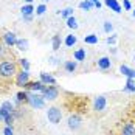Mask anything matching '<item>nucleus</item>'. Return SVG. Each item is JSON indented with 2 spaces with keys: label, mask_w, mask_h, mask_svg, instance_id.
Wrapping results in <instances>:
<instances>
[{
  "label": "nucleus",
  "mask_w": 135,
  "mask_h": 135,
  "mask_svg": "<svg viewBox=\"0 0 135 135\" xmlns=\"http://www.w3.org/2000/svg\"><path fill=\"white\" fill-rule=\"evenodd\" d=\"M16 75V64L9 61H3L0 62V76L3 78H11Z\"/></svg>",
  "instance_id": "1"
},
{
  "label": "nucleus",
  "mask_w": 135,
  "mask_h": 135,
  "mask_svg": "<svg viewBox=\"0 0 135 135\" xmlns=\"http://www.w3.org/2000/svg\"><path fill=\"white\" fill-rule=\"evenodd\" d=\"M47 117H48V120L53 123V124H57V123L61 121V118H62L61 109H57V107H50L48 110H47Z\"/></svg>",
  "instance_id": "2"
},
{
  "label": "nucleus",
  "mask_w": 135,
  "mask_h": 135,
  "mask_svg": "<svg viewBox=\"0 0 135 135\" xmlns=\"http://www.w3.org/2000/svg\"><path fill=\"white\" fill-rule=\"evenodd\" d=\"M28 103H30L33 107H36V109H42L44 107V98H42L41 95H37V93L28 95Z\"/></svg>",
  "instance_id": "3"
},
{
  "label": "nucleus",
  "mask_w": 135,
  "mask_h": 135,
  "mask_svg": "<svg viewBox=\"0 0 135 135\" xmlns=\"http://www.w3.org/2000/svg\"><path fill=\"white\" fill-rule=\"evenodd\" d=\"M42 98L44 99H50V101H53L57 98V89L53 87V85H45V89H44V92H42Z\"/></svg>",
  "instance_id": "4"
},
{
  "label": "nucleus",
  "mask_w": 135,
  "mask_h": 135,
  "mask_svg": "<svg viewBox=\"0 0 135 135\" xmlns=\"http://www.w3.org/2000/svg\"><path fill=\"white\" fill-rule=\"evenodd\" d=\"M13 104L11 103H3L0 107V120H5L8 115H13Z\"/></svg>",
  "instance_id": "5"
},
{
  "label": "nucleus",
  "mask_w": 135,
  "mask_h": 135,
  "mask_svg": "<svg viewBox=\"0 0 135 135\" xmlns=\"http://www.w3.org/2000/svg\"><path fill=\"white\" fill-rule=\"evenodd\" d=\"M28 81H30V73H28L27 70H22V71L17 75V79H16L17 85H20V87H27Z\"/></svg>",
  "instance_id": "6"
},
{
  "label": "nucleus",
  "mask_w": 135,
  "mask_h": 135,
  "mask_svg": "<svg viewBox=\"0 0 135 135\" xmlns=\"http://www.w3.org/2000/svg\"><path fill=\"white\" fill-rule=\"evenodd\" d=\"M79 126H81V118H79L78 115H70V117H68V127H70V129L76 131Z\"/></svg>",
  "instance_id": "7"
},
{
  "label": "nucleus",
  "mask_w": 135,
  "mask_h": 135,
  "mask_svg": "<svg viewBox=\"0 0 135 135\" xmlns=\"http://www.w3.org/2000/svg\"><path fill=\"white\" fill-rule=\"evenodd\" d=\"M28 89H31L33 92H44V89H45V85L42 84L41 81H36V82H28L27 84Z\"/></svg>",
  "instance_id": "8"
},
{
  "label": "nucleus",
  "mask_w": 135,
  "mask_h": 135,
  "mask_svg": "<svg viewBox=\"0 0 135 135\" xmlns=\"http://www.w3.org/2000/svg\"><path fill=\"white\" fill-rule=\"evenodd\" d=\"M93 107H95V110H104V107H106V98L104 96H98L93 103Z\"/></svg>",
  "instance_id": "9"
},
{
  "label": "nucleus",
  "mask_w": 135,
  "mask_h": 135,
  "mask_svg": "<svg viewBox=\"0 0 135 135\" xmlns=\"http://www.w3.org/2000/svg\"><path fill=\"white\" fill-rule=\"evenodd\" d=\"M41 82L42 84H50V85H54L56 84V79H54L51 75H47V73H41Z\"/></svg>",
  "instance_id": "10"
},
{
  "label": "nucleus",
  "mask_w": 135,
  "mask_h": 135,
  "mask_svg": "<svg viewBox=\"0 0 135 135\" xmlns=\"http://www.w3.org/2000/svg\"><path fill=\"white\" fill-rule=\"evenodd\" d=\"M120 71H121L124 76H127L129 79H135V70H132V68L126 67V65H121L120 67Z\"/></svg>",
  "instance_id": "11"
},
{
  "label": "nucleus",
  "mask_w": 135,
  "mask_h": 135,
  "mask_svg": "<svg viewBox=\"0 0 135 135\" xmlns=\"http://www.w3.org/2000/svg\"><path fill=\"white\" fill-rule=\"evenodd\" d=\"M110 65H112V62H110V59L109 57H101V59H98V67L101 68V70H107V68H110Z\"/></svg>",
  "instance_id": "12"
},
{
  "label": "nucleus",
  "mask_w": 135,
  "mask_h": 135,
  "mask_svg": "<svg viewBox=\"0 0 135 135\" xmlns=\"http://www.w3.org/2000/svg\"><path fill=\"white\" fill-rule=\"evenodd\" d=\"M123 135H135V124L134 123H126L123 127Z\"/></svg>",
  "instance_id": "13"
},
{
  "label": "nucleus",
  "mask_w": 135,
  "mask_h": 135,
  "mask_svg": "<svg viewBox=\"0 0 135 135\" xmlns=\"http://www.w3.org/2000/svg\"><path fill=\"white\" fill-rule=\"evenodd\" d=\"M3 39H5V42H6L8 45H16V44H17V37H16L14 33H6V34L3 36Z\"/></svg>",
  "instance_id": "14"
},
{
  "label": "nucleus",
  "mask_w": 135,
  "mask_h": 135,
  "mask_svg": "<svg viewBox=\"0 0 135 135\" xmlns=\"http://www.w3.org/2000/svg\"><path fill=\"white\" fill-rule=\"evenodd\" d=\"M106 5L109 8H112L115 13H121V6H120V3L117 0H106Z\"/></svg>",
  "instance_id": "15"
},
{
  "label": "nucleus",
  "mask_w": 135,
  "mask_h": 135,
  "mask_svg": "<svg viewBox=\"0 0 135 135\" xmlns=\"http://www.w3.org/2000/svg\"><path fill=\"white\" fill-rule=\"evenodd\" d=\"M84 42H85V44H90V45H95V44H98V36L89 34V36L84 37Z\"/></svg>",
  "instance_id": "16"
},
{
  "label": "nucleus",
  "mask_w": 135,
  "mask_h": 135,
  "mask_svg": "<svg viewBox=\"0 0 135 135\" xmlns=\"http://www.w3.org/2000/svg\"><path fill=\"white\" fill-rule=\"evenodd\" d=\"M124 90H126V92H135V81L134 79H127Z\"/></svg>",
  "instance_id": "17"
},
{
  "label": "nucleus",
  "mask_w": 135,
  "mask_h": 135,
  "mask_svg": "<svg viewBox=\"0 0 135 135\" xmlns=\"http://www.w3.org/2000/svg\"><path fill=\"white\" fill-rule=\"evenodd\" d=\"M73 56H75V59H76V61H84V59H85V50H78V51H75V54H73Z\"/></svg>",
  "instance_id": "18"
},
{
  "label": "nucleus",
  "mask_w": 135,
  "mask_h": 135,
  "mask_svg": "<svg viewBox=\"0 0 135 135\" xmlns=\"http://www.w3.org/2000/svg\"><path fill=\"white\" fill-rule=\"evenodd\" d=\"M33 11H34V8H33L31 5H25V6L22 8V14H23L25 17H27V16H31V13H33Z\"/></svg>",
  "instance_id": "19"
},
{
  "label": "nucleus",
  "mask_w": 135,
  "mask_h": 135,
  "mask_svg": "<svg viewBox=\"0 0 135 135\" xmlns=\"http://www.w3.org/2000/svg\"><path fill=\"white\" fill-rule=\"evenodd\" d=\"M65 70H67L68 73H73L76 70V62H71V61L65 62Z\"/></svg>",
  "instance_id": "20"
},
{
  "label": "nucleus",
  "mask_w": 135,
  "mask_h": 135,
  "mask_svg": "<svg viewBox=\"0 0 135 135\" xmlns=\"http://www.w3.org/2000/svg\"><path fill=\"white\" fill-rule=\"evenodd\" d=\"M67 25L70 28H73V30H75V28H78V22H76V19L71 16V17H68V19H67Z\"/></svg>",
  "instance_id": "21"
},
{
  "label": "nucleus",
  "mask_w": 135,
  "mask_h": 135,
  "mask_svg": "<svg viewBox=\"0 0 135 135\" xmlns=\"http://www.w3.org/2000/svg\"><path fill=\"white\" fill-rule=\"evenodd\" d=\"M75 44H76V37H75V36H71V34L67 36V39H65V45H67V47H73Z\"/></svg>",
  "instance_id": "22"
},
{
  "label": "nucleus",
  "mask_w": 135,
  "mask_h": 135,
  "mask_svg": "<svg viewBox=\"0 0 135 135\" xmlns=\"http://www.w3.org/2000/svg\"><path fill=\"white\" fill-rule=\"evenodd\" d=\"M92 6H95L92 2H89V0H85V2H81L79 3V8H82V9H90Z\"/></svg>",
  "instance_id": "23"
},
{
  "label": "nucleus",
  "mask_w": 135,
  "mask_h": 135,
  "mask_svg": "<svg viewBox=\"0 0 135 135\" xmlns=\"http://www.w3.org/2000/svg\"><path fill=\"white\" fill-rule=\"evenodd\" d=\"M16 45L19 47V50H27L28 42L27 41H17V44H16Z\"/></svg>",
  "instance_id": "24"
},
{
  "label": "nucleus",
  "mask_w": 135,
  "mask_h": 135,
  "mask_svg": "<svg viewBox=\"0 0 135 135\" xmlns=\"http://www.w3.org/2000/svg\"><path fill=\"white\" fill-rule=\"evenodd\" d=\"M59 45H61V39H59V36H54L53 37V48L54 50H57Z\"/></svg>",
  "instance_id": "25"
},
{
  "label": "nucleus",
  "mask_w": 135,
  "mask_h": 135,
  "mask_svg": "<svg viewBox=\"0 0 135 135\" xmlns=\"http://www.w3.org/2000/svg\"><path fill=\"white\" fill-rule=\"evenodd\" d=\"M71 13H73V9H70V8H67V9H64V11H62V13H61V16H62V17H71Z\"/></svg>",
  "instance_id": "26"
},
{
  "label": "nucleus",
  "mask_w": 135,
  "mask_h": 135,
  "mask_svg": "<svg viewBox=\"0 0 135 135\" xmlns=\"http://www.w3.org/2000/svg\"><path fill=\"white\" fill-rule=\"evenodd\" d=\"M20 65H22V68H23V70H30V64H28V61L27 59H20Z\"/></svg>",
  "instance_id": "27"
},
{
  "label": "nucleus",
  "mask_w": 135,
  "mask_h": 135,
  "mask_svg": "<svg viewBox=\"0 0 135 135\" xmlns=\"http://www.w3.org/2000/svg\"><path fill=\"white\" fill-rule=\"evenodd\" d=\"M45 11H47V8H45V5H39V6H37V9H36V13L39 14V16H41V14H44Z\"/></svg>",
  "instance_id": "28"
},
{
  "label": "nucleus",
  "mask_w": 135,
  "mask_h": 135,
  "mask_svg": "<svg viewBox=\"0 0 135 135\" xmlns=\"http://www.w3.org/2000/svg\"><path fill=\"white\" fill-rule=\"evenodd\" d=\"M13 121H14V117H13V115H8V117L5 118V123H6V126H11V124H13Z\"/></svg>",
  "instance_id": "29"
},
{
  "label": "nucleus",
  "mask_w": 135,
  "mask_h": 135,
  "mask_svg": "<svg viewBox=\"0 0 135 135\" xmlns=\"http://www.w3.org/2000/svg\"><path fill=\"white\" fill-rule=\"evenodd\" d=\"M17 99H19V101H23V99H27V101H28V95H27V93H17Z\"/></svg>",
  "instance_id": "30"
},
{
  "label": "nucleus",
  "mask_w": 135,
  "mask_h": 135,
  "mask_svg": "<svg viewBox=\"0 0 135 135\" xmlns=\"http://www.w3.org/2000/svg\"><path fill=\"white\" fill-rule=\"evenodd\" d=\"M5 135H14L13 134V129H11L9 126H6V127H5Z\"/></svg>",
  "instance_id": "31"
},
{
  "label": "nucleus",
  "mask_w": 135,
  "mask_h": 135,
  "mask_svg": "<svg viewBox=\"0 0 135 135\" xmlns=\"http://www.w3.org/2000/svg\"><path fill=\"white\" fill-rule=\"evenodd\" d=\"M104 30H106V33H110V31H112V25H110L109 22H106V25H104Z\"/></svg>",
  "instance_id": "32"
},
{
  "label": "nucleus",
  "mask_w": 135,
  "mask_h": 135,
  "mask_svg": "<svg viewBox=\"0 0 135 135\" xmlns=\"http://www.w3.org/2000/svg\"><path fill=\"white\" fill-rule=\"evenodd\" d=\"M123 5H124V8H126L127 11L131 9V2H129V0H124V2H123Z\"/></svg>",
  "instance_id": "33"
},
{
  "label": "nucleus",
  "mask_w": 135,
  "mask_h": 135,
  "mask_svg": "<svg viewBox=\"0 0 135 135\" xmlns=\"http://www.w3.org/2000/svg\"><path fill=\"white\" fill-rule=\"evenodd\" d=\"M90 2L93 3V5L96 6V8H99V6H101V3H99V0H90Z\"/></svg>",
  "instance_id": "34"
},
{
  "label": "nucleus",
  "mask_w": 135,
  "mask_h": 135,
  "mask_svg": "<svg viewBox=\"0 0 135 135\" xmlns=\"http://www.w3.org/2000/svg\"><path fill=\"white\" fill-rule=\"evenodd\" d=\"M115 41H117V37H115V36H113V37H109V39H107L109 44H115Z\"/></svg>",
  "instance_id": "35"
},
{
  "label": "nucleus",
  "mask_w": 135,
  "mask_h": 135,
  "mask_svg": "<svg viewBox=\"0 0 135 135\" xmlns=\"http://www.w3.org/2000/svg\"><path fill=\"white\" fill-rule=\"evenodd\" d=\"M3 54H5V50H3V47H2V45H0V57H2V56H3Z\"/></svg>",
  "instance_id": "36"
},
{
  "label": "nucleus",
  "mask_w": 135,
  "mask_h": 135,
  "mask_svg": "<svg viewBox=\"0 0 135 135\" xmlns=\"http://www.w3.org/2000/svg\"><path fill=\"white\" fill-rule=\"evenodd\" d=\"M25 2H27V3H31V2H33V0H25Z\"/></svg>",
  "instance_id": "37"
},
{
  "label": "nucleus",
  "mask_w": 135,
  "mask_h": 135,
  "mask_svg": "<svg viewBox=\"0 0 135 135\" xmlns=\"http://www.w3.org/2000/svg\"><path fill=\"white\" fill-rule=\"evenodd\" d=\"M134 16H135V11H134Z\"/></svg>",
  "instance_id": "38"
},
{
  "label": "nucleus",
  "mask_w": 135,
  "mask_h": 135,
  "mask_svg": "<svg viewBox=\"0 0 135 135\" xmlns=\"http://www.w3.org/2000/svg\"><path fill=\"white\" fill-rule=\"evenodd\" d=\"M45 2H48V0H45Z\"/></svg>",
  "instance_id": "39"
}]
</instances>
